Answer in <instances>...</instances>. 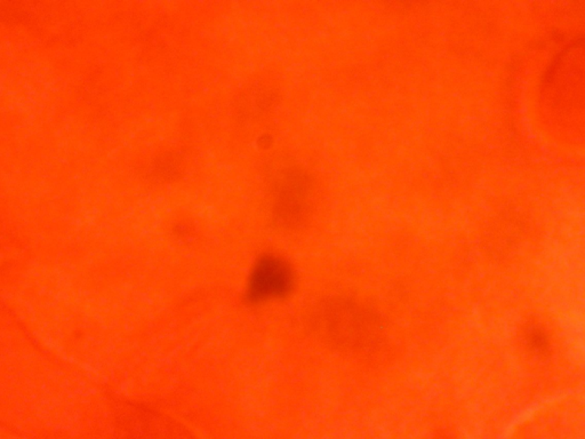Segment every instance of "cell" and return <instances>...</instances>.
<instances>
[{
	"instance_id": "cell-1",
	"label": "cell",
	"mask_w": 585,
	"mask_h": 439,
	"mask_svg": "<svg viewBox=\"0 0 585 439\" xmlns=\"http://www.w3.org/2000/svg\"><path fill=\"white\" fill-rule=\"evenodd\" d=\"M310 323L320 339L350 351L374 348L383 330L378 312L345 298L326 300L317 305Z\"/></svg>"
},
{
	"instance_id": "cell-3",
	"label": "cell",
	"mask_w": 585,
	"mask_h": 439,
	"mask_svg": "<svg viewBox=\"0 0 585 439\" xmlns=\"http://www.w3.org/2000/svg\"><path fill=\"white\" fill-rule=\"evenodd\" d=\"M526 341L530 349L537 355H546L550 349L548 335L539 326H530L527 328Z\"/></svg>"
},
{
	"instance_id": "cell-2",
	"label": "cell",
	"mask_w": 585,
	"mask_h": 439,
	"mask_svg": "<svg viewBox=\"0 0 585 439\" xmlns=\"http://www.w3.org/2000/svg\"><path fill=\"white\" fill-rule=\"evenodd\" d=\"M295 286L293 268L286 260L273 254L259 258L252 268L245 291V301L256 305L285 299Z\"/></svg>"
}]
</instances>
